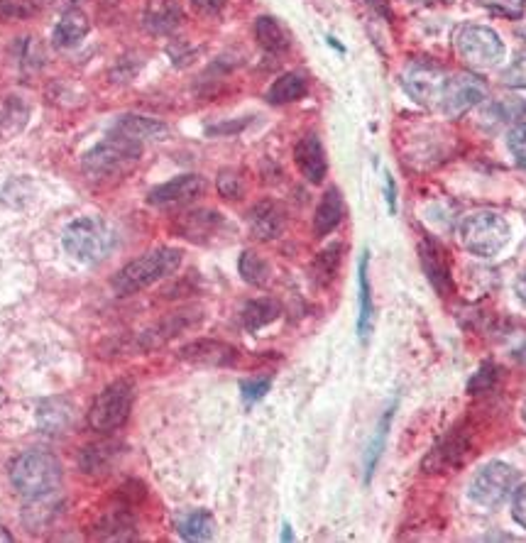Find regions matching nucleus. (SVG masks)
Listing matches in <instances>:
<instances>
[{
	"instance_id": "10",
	"label": "nucleus",
	"mask_w": 526,
	"mask_h": 543,
	"mask_svg": "<svg viewBox=\"0 0 526 543\" xmlns=\"http://www.w3.org/2000/svg\"><path fill=\"white\" fill-rule=\"evenodd\" d=\"M487 98V84L475 74H458L448 76L446 89H443L441 108L453 118L468 113Z\"/></svg>"
},
{
	"instance_id": "9",
	"label": "nucleus",
	"mask_w": 526,
	"mask_h": 543,
	"mask_svg": "<svg viewBox=\"0 0 526 543\" xmlns=\"http://www.w3.org/2000/svg\"><path fill=\"white\" fill-rule=\"evenodd\" d=\"M446 81L448 76L443 69L431 62H412L402 76L404 89L421 106H441Z\"/></svg>"
},
{
	"instance_id": "11",
	"label": "nucleus",
	"mask_w": 526,
	"mask_h": 543,
	"mask_svg": "<svg viewBox=\"0 0 526 543\" xmlns=\"http://www.w3.org/2000/svg\"><path fill=\"white\" fill-rule=\"evenodd\" d=\"M206 189V181L199 177V174H182V177L167 181V184L157 186V189L150 191V196H147V201H150L152 206H182L189 204V201H194L196 196L204 194Z\"/></svg>"
},
{
	"instance_id": "5",
	"label": "nucleus",
	"mask_w": 526,
	"mask_h": 543,
	"mask_svg": "<svg viewBox=\"0 0 526 543\" xmlns=\"http://www.w3.org/2000/svg\"><path fill=\"white\" fill-rule=\"evenodd\" d=\"M142 145L140 142L125 140V137L111 135V140L96 145L84 157V172L91 179H113L128 172L130 167L140 162Z\"/></svg>"
},
{
	"instance_id": "42",
	"label": "nucleus",
	"mask_w": 526,
	"mask_h": 543,
	"mask_svg": "<svg viewBox=\"0 0 526 543\" xmlns=\"http://www.w3.org/2000/svg\"><path fill=\"white\" fill-rule=\"evenodd\" d=\"M226 3L228 0H191V5L204 15H218L226 8Z\"/></svg>"
},
{
	"instance_id": "50",
	"label": "nucleus",
	"mask_w": 526,
	"mask_h": 543,
	"mask_svg": "<svg viewBox=\"0 0 526 543\" xmlns=\"http://www.w3.org/2000/svg\"><path fill=\"white\" fill-rule=\"evenodd\" d=\"M524 421H526V404H524Z\"/></svg>"
},
{
	"instance_id": "8",
	"label": "nucleus",
	"mask_w": 526,
	"mask_h": 543,
	"mask_svg": "<svg viewBox=\"0 0 526 543\" xmlns=\"http://www.w3.org/2000/svg\"><path fill=\"white\" fill-rule=\"evenodd\" d=\"M460 57L473 69H492L502 62L504 45L495 30L482 25H465L456 35Z\"/></svg>"
},
{
	"instance_id": "21",
	"label": "nucleus",
	"mask_w": 526,
	"mask_h": 543,
	"mask_svg": "<svg viewBox=\"0 0 526 543\" xmlns=\"http://www.w3.org/2000/svg\"><path fill=\"white\" fill-rule=\"evenodd\" d=\"M465 453V441L458 436H448L443 438L441 443L426 455L424 460V470L426 473H446V470L456 468Z\"/></svg>"
},
{
	"instance_id": "26",
	"label": "nucleus",
	"mask_w": 526,
	"mask_h": 543,
	"mask_svg": "<svg viewBox=\"0 0 526 543\" xmlns=\"http://www.w3.org/2000/svg\"><path fill=\"white\" fill-rule=\"evenodd\" d=\"M279 314H282V306L275 299H255L243 309V326L255 333L277 321Z\"/></svg>"
},
{
	"instance_id": "2",
	"label": "nucleus",
	"mask_w": 526,
	"mask_h": 543,
	"mask_svg": "<svg viewBox=\"0 0 526 543\" xmlns=\"http://www.w3.org/2000/svg\"><path fill=\"white\" fill-rule=\"evenodd\" d=\"M10 480L15 490L27 499L49 497L62 485V463L57 455L47 451H27L13 463Z\"/></svg>"
},
{
	"instance_id": "36",
	"label": "nucleus",
	"mask_w": 526,
	"mask_h": 543,
	"mask_svg": "<svg viewBox=\"0 0 526 543\" xmlns=\"http://www.w3.org/2000/svg\"><path fill=\"white\" fill-rule=\"evenodd\" d=\"M502 81L512 89H526V52H519L512 64L502 71Z\"/></svg>"
},
{
	"instance_id": "22",
	"label": "nucleus",
	"mask_w": 526,
	"mask_h": 543,
	"mask_svg": "<svg viewBox=\"0 0 526 543\" xmlns=\"http://www.w3.org/2000/svg\"><path fill=\"white\" fill-rule=\"evenodd\" d=\"M30 118V106L20 96H8L0 103V140H10L20 133Z\"/></svg>"
},
{
	"instance_id": "19",
	"label": "nucleus",
	"mask_w": 526,
	"mask_h": 543,
	"mask_svg": "<svg viewBox=\"0 0 526 543\" xmlns=\"http://www.w3.org/2000/svg\"><path fill=\"white\" fill-rule=\"evenodd\" d=\"M343 196L338 189H328L326 194H323L319 208H316V216H314V233L316 238H326L328 233H333V230L338 228V223L343 221Z\"/></svg>"
},
{
	"instance_id": "16",
	"label": "nucleus",
	"mask_w": 526,
	"mask_h": 543,
	"mask_svg": "<svg viewBox=\"0 0 526 543\" xmlns=\"http://www.w3.org/2000/svg\"><path fill=\"white\" fill-rule=\"evenodd\" d=\"M419 255H421V267H424L426 277H429V282L434 284L436 292L441 296L451 294L453 279H451V270H448V262H446V255H443V250L438 248L436 243H431V240H421Z\"/></svg>"
},
{
	"instance_id": "35",
	"label": "nucleus",
	"mask_w": 526,
	"mask_h": 543,
	"mask_svg": "<svg viewBox=\"0 0 526 543\" xmlns=\"http://www.w3.org/2000/svg\"><path fill=\"white\" fill-rule=\"evenodd\" d=\"M492 15H500L507 20H519L526 10V0H478Z\"/></svg>"
},
{
	"instance_id": "15",
	"label": "nucleus",
	"mask_w": 526,
	"mask_h": 543,
	"mask_svg": "<svg viewBox=\"0 0 526 543\" xmlns=\"http://www.w3.org/2000/svg\"><path fill=\"white\" fill-rule=\"evenodd\" d=\"M111 135L125 137L133 142H147V140H164L169 135V128L160 120L145 118V115H123L115 120Z\"/></svg>"
},
{
	"instance_id": "34",
	"label": "nucleus",
	"mask_w": 526,
	"mask_h": 543,
	"mask_svg": "<svg viewBox=\"0 0 526 543\" xmlns=\"http://www.w3.org/2000/svg\"><path fill=\"white\" fill-rule=\"evenodd\" d=\"M59 407H62V399L45 404V407H42V411H40V426L47 433L62 431L64 426L69 424V419H71L69 404H64V409H59Z\"/></svg>"
},
{
	"instance_id": "4",
	"label": "nucleus",
	"mask_w": 526,
	"mask_h": 543,
	"mask_svg": "<svg viewBox=\"0 0 526 543\" xmlns=\"http://www.w3.org/2000/svg\"><path fill=\"white\" fill-rule=\"evenodd\" d=\"M509 238H512V230L500 213L478 211L465 216L460 223V243L478 257L500 255Z\"/></svg>"
},
{
	"instance_id": "29",
	"label": "nucleus",
	"mask_w": 526,
	"mask_h": 543,
	"mask_svg": "<svg viewBox=\"0 0 526 543\" xmlns=\"http://www.w3.org/2000/svg\"><path fill=\"white\" fill-rule=\"evenodd\" d=\"M213 529H216L213 517L204 512V509L186 514V517L179 521V534H182V539L186 541H208L213 536Z\"/></svg>"
},
{
	"instance_id": "43",
	"label": "nucleus",
	"mask_w": 526,
	"mask_h": 543,
	"mask_svg": "<svg viewBox=\"0 0 526 543\" xmlns=\"http://www.w3.org/2000/svg\"><path fill=\"white\" fill-rule=\"evenodd\" d=\"M365 3L370 5L377 15H382L385 20L392 18V5H389V0H365Z\"/></svg>"
},
{
	"instance_id": "45",
	"label": "nucleus",
	"mask_w": 526,
	"mask_h": 543,
	"mask_svg": "<svg viewBox=\"0 0 526 543\" xmlns=\"http://www.w3.org/2000/svg\"><path fill=\"white\" fill-rule=\"evenodd\" d=\"M517 296L522 299V304L526 306V272L517 279Z\"/></svg>"
},
{
	"instance_id": "3",
	"label": "nucleus",
	"mask_w": 526,
	"mask_h": 543,
	"mask_svg": "<svg viewBox=\"0 0 526 543\" xmlns=\"http://www.w3.org/2000/svg\"><path fill=\"white\" fill-rule=\"evenodd\" d=\"M62 245L74 260L84 262V265H98L106 260L113 248V233L101 218L84 216L64 228Z\"/></svg>"
},
{
	"instance_id": "40",
	"label": "nucleus",
	"mask_w": 526,
	"mask_h": 543,
	"mask_svg": "<svg viewBox=\"0 0 526 543\" xmlns=\"http://www.w3.org/2000/svg\"><path fill=\"white\" fill-rule=\"evenodd\" d=\"M492 382H495V367L492 365H482L478 375L470 380V394H480V392H487V389L492 387Z\"/></svg>"
},
{
	"instance_id": "13",
	"label": "nucleus",
	"mask_w": 526,
	"mask_h": 543,
	"mask_svg": "<svg viewBox=\"0 0 526 543\" xmlns=\"http://www.w3.org/2000/svg\"><path fill=\"white\" fill-rule=\"evenodd\" d=\"M223 228H226V221H223L221 213L216 211L184 213L177 223L179 235H184L191 243H211L216 235L223 233Z\"/></svg>"
},
{
	"instance_id": "32",
	"label": "nucleus",
	"mask_w": 526,
	"mask_h": 543,
	"mask_svg": "<svg viewBox=\"0 0 526 543\" xmlns=\"http://www.w3.org/2000/svg\"><path fill=\"white\" fill-rule=\"evenodd\" d=\"M341 245H331V248L321 250L319 255H316L314 260V279L321 284V287H326V284L333 282V277H336L338 265H341Z\"/></svg>"
},
{
	"instance_id": "48",
	"label": "nucleus",
	"mask_w": 526,
	"mask_h": 543,
	"mask_svg": "<svg viewBox=\"0 0 526 543\" xmlns=\"http://www.w3.org/2000/svg\"><path fill=\"white\" fill-rule=\"evenodd\" d=\"M59 3L69 5V10H71V8H74V3H79V0H59Z\"/></svg>"
},
{
	"instance_id": "31",
	"label": "nucleus",
	"mask_w": 526,
	"mask_h": 543,
	"mask_svg": "<svg viewBox=\"0 0 526 543\" xmlns=\"http://www.w3.org/2000/svg\"><path fill=\"white\" fill-rule=\"evenodd\" d=\"M47 0H0V20L13 23V20H30L45 8Z\"/></svg>"
},
{
	"instance_id": "7",
	"label": "nucleus",
	"mask_w": 526,
	"mask_h": 543,
	"mask_svg": "<svg viewBox=\"0 0 526 543\" xmlns=\"http://www.w3.org/2000/svg\"><path fill=\"white\" fill-rule=\"evenodd\" d=\"M519 485V473L512 468V465L500 463H487L485 468L478 470V475L470 482V499L480 507L495 509L500 507L502 502H507L509 495L517 490Z\"/></svg>"
},
{
	"instance_id": "23",
	"label": "nucleus",
	"mask_w": 526,
	"mask_h": 543,
	"mask_svg": "<svg viewBox=\"0 0 526 543\" xmlns=\"http://www.w3.org/2000/svg\"><path fill=\"white\" fill-rule=\"evenodd\" d=\"M306 89H309V84H306V79L297 71H292V74H284L279 76L275 84L270 86V91H267V101L272 103V106H287V103L299 101V98L306 96Z\"/></svg>"
},
{
	"instance_id": "28",
	"label": "nucleus",
	"mask_w": 526,
	"mask_h": 543,
	"mask_svg": "<svg viewBox=\"0 0 526 543\" xmlns=\"http://www.w3.org/2000/svg\"><path fill=\"white\" fill-rule=\"evenodd\" d=\"M392 416H394V407H389L385 411V416L380 419V424H377L375 436H372L370 446H367V453H365V480L367 482L372 480V473H375L377 463H380V455H382V451H385L389 426H392Z\"/></svg>"
},
{
	"instance_id": "20",
	"label": "nucleus",
	"mask_w": 526,
	"mask_h": 543,
	"mask_svg": "<svg viewBox=\"0 0 526 543\" xmlns=\"http://www.w3.org/2000/svg\"><path fill=\"white\" fill-rule=\"evenodd\" d=\"M86 35H89V18H86L81 10L71 8L64 13V18L59 20L57 27H54L52 40L57 47L69 49L81 45V40H84Z\"/></svg>"
},
{
	"instance_id": "49",
	"label": "nucleus",
	"mask_w": 526,
	"mask_h": 543,
	"mask_svg": "<svg viewBox=\"0 0 526 543\" xmlns=\"http://www.w3.org/2000/svg\"><path fill=\"white\" fill-rule=\"evenodd\" d=\"M522 360L526 362V348H524V353H522Z\"/></svg>"
},
{
	"instance_id": "18",
	"label": "nucleus",
	"mask_w": 526,
	"mask_h": 543,
	"mask_svg": "<svg viewBox=\"0 0 526 543\" xmlns=\"http://www.w3.org/2000/svg\"><path fill=\"white\" fill-rule=\"evenodd\" d=\"M142 18L152 35H172L182 25V8L174 0H150Z\"/></svg>"
},
{
	"instance_id": "30",
	"label": "nucleus",
	"mask_w": 526,
	"mask_h": 543,
	"mask_svg": "<svg viewBox=\"0 0 526 543\" xmlns=\"http://www.w3.org/2000/svg\"><path fill=\"white\" fill-rule=\"evenodd\" d=\"M238 270H240V277H243L248 284H252V287H265V284L270 282V274H272L270 265H267L257 252H250V250L240 255Z\"/></svg>"
},
{
	"instance_id": "17",
	"label": "nucleus",
	"mask_w": 526,
	"mask_h": 543,
	"mask_svg": "<svg viewBox=\"0 0 526 543\" xmlns=\"http://www.w3.org/2000/svg\"><path fill=\"white\" fill-rule=\"evenodd\" d=\"M182 358L194 362V365H211V367H228L233 365L238 353L226 343L218 340H196L182 348Z\"/></svg>"
},
{
	"instance_id": "44",
	"label": "nucleus",
	"mask_w": 526,
	"mask_h": 543,
	"mask_svg": "<svg viewBox=\"0 0 526 543\" xmlns=\"http://www.w3.org/2000/svg\"><path fill=\"white\" fill-rule=\"evenodd\" d=\"M385 184H387V201H389V211H397V196H394V181H392V177H389V174H387V181H385Z\"/></svg>"
},
{
	"instance_id": "38",
	"label": "nucleus",
	"mask_w": 526,
	"mask_h": 543,
	"mask_svg": "<svg viewBox=\"0 0 526 543\" xmlns=\"http://www.w3.org/2000/svg\"><path fill=\"white\" fill-rule=\"evenodd\" d=\"M270 387H272V380H267V377H260V380H248V382H243V399L248 404H255V402H260L262 397H265L267 392H270Z\"/></svg>"
},
{
	"instance_id": "37",
	"label": "nucleus",
	"mask_w": 526,
	"mask_h": 543,
	"mask_svg": "<svg viewBox=\"0 0 526 543\" xmlns=\"http://www.w3.org/2000/svg\"><path fill=\"white\" fill-rule=\"evenodd\" d=\"M507 147H509V152H512L514 162L526 169V123L514 125V128L509 130Z\"/></svg>"
},
{
	"instance_id": "47",
	"label": "nucleus",
	"mask_w": 526,
	"mask_h": 543,
	"mask_svg": "<svg viewBox=\"0 0 526 543\" xmlns=\"http://www.w3.org/2000/svg\"><path fill=\"white\" fill-rule=\"evenodd\" d=\"M294 536H292V526L289 524H284V534H282V541H292Z\"/></svg>"
},
{
	"instance_id": "25",
	"label": "nucleus",
	"mask_w": 526,
	"mask_h": 543,
	"mask_svg": "<svg viewBox=\"0 0 526 543\" xmlns=\"http://www.w3.org/2000/svg\"><path fill=\"white\" fill-rule=\"evenodd\" d=\"M115 455H118V446L113 443H93L81 451L79 465L86 475H101L115 463Z\"/></svg>"
},
{
	"instance_id": "33",
	"label": "nucleus",
	"mask_w": 526,
	"mask_h": 543,
	"mask_svg": "<svg viewBox=\"0 0 526 543\" xmlns=\"http://www.w3.org/2000/svg\"><path fill=\"white\" fill-rule=\"evenodd\" d=\"M526 115V101H522V98H500V101L492 103L490 108H487L485 118L495 120V123H514V120L524 118Z\"/></svg>"
},
{
	"instance_id": "27",
	"label": "nucleus",
	"mask_w": 526,
	"mask_h": 543,
	"mask_svg": "<svg viewBox=\"0 0 526 543\" xmlns=\"http://www.w3.org/2000/svg\"><path fill=\"white\" fill-rule=\"evenodd\" d=\"M367 252H363L358 265V304H360V314H358V336L367 338L370 333V323H372V296H370V279H367Z\"/></svg>"
},
{
	"instance_id": "39",
	"label": "nucleus",
	"mask_w": 526,
	"mask_h": 543,
	"mask_svg": "<svg viewBox=\"0 0 526 543\" xmlns=\"http://www.w3.org/2000/svg\"><path fill=\"white\" fill-rule=\"evenodd\" d=\"M218 191H221L226 199H240V194H243V184H240L238 174L223 172L221 177H218Z\"/></svg>"
},
{
	"instance_id": "1",
	"label": "nucleus",
	"mask_w": 526,
	"mask_h": 543,
	"mask_svg": "<svg viewBox=\"0 0 526 543\" xmlns=\"http://www.w3.org/2000/svg\"><path fill=\"white\" fill-rule=\"evenodd\" d=\"M182 265V250L177 248H155L145 255H140L138 260L128 262L123 270L113 277L111 287L118 296H130L138 294L142 289L152 287L160 279L174 274Z\"/></svg>"
},
{
	"instance_id": "6",
	"label": "nucleus",
	"mask_w": 526,
	"mask_h": 543,
	"mask_svg": "<svg viewBox=\"0 0 526 543\" xmlns=\"http://www.w3.org/2000/svg\"><path fill=\"white\" fill-rule=\"evenodd\" d=\"M135 402V389L128 382H113L103 389L96 397V402L91 404L89 411V424L93 431L111 433L118 431L125 421L130 419V411H133Z\"/></svg>"
},
{
	"instance_id": "14",
	"label": "nucleus",
	"mask_w": 526,
	"mask_h": 543,
	"mask_svg": "<svg viewBox=\"0 0 526 543\" xmlns=\"http://www.w3.org/2000/svg\"><path fill=\"white\" fill-rule=\"evenodd\" d=\"M248 223L257 240H277L287 226V216L275 201H260L257 206H252Z\"/></svg>"
},
{
	"instance_id": "24",
	"label": "nucleus",
	"mask_w": 526,
	"mask_h": 543,
	"mask_svg": "<svg viewBox=\"0 0 526 543\" xmlns=\"http://www.w3.org/2000/svg\"><path fill=\"white\" fill-rule=\"evenodd\" d=\"M255 37H257V42H260V47L265 49V52L282 54V52H287V49H289L287 30H284V27L279 25L275 18H267V15L257 18Z\"/></svg>"
},
{
	"instance_id": "41",
	"label": "nucleus",
	"mask_w": 526,
	"mask_h": 543,
	"mask_svg": "<svg viewBox=\"0 0 526 543\" xmlns=\"http://www.w3.org/2000/svg\"><path fill=\"white\" fill-rule=\"evenodd\" d=\"M512 517L522 529H526V485L514 490V502H512Z\"/></svg>"
},
{
	"instance_id": "12",
	"label": "nucleus",
	"mask_w": 526,
	"mask_h": 543,
	"mask_svg": "<svg viewBox=\"0 0 526 543\" xmlns=\"http://www.w3.org/2000/svg\"><path fill=\"white\" fill-rule=\"evenodd\" d=\"M294 162H297L301 177L311 184H321L328 172L326 152H323L321 140L316 135H304L294 147Z\"/></svg>"
},
{
	"instance_id": "46",
	"label": "nucleus",
	"mask_w": 526,
	"mask_h": 543,
	"mask_svg": "<svg viewBox=\"0 0 526 543\" xmlns=\"http://www.w3.org/2000/svg\"><path fill=\"white\" fill-rule=\"evenodd\" d=\"M0 541H3V543H10V541H13V534H10V531H5L3 526H0Z\"/></svg>"
}]
</instances>
